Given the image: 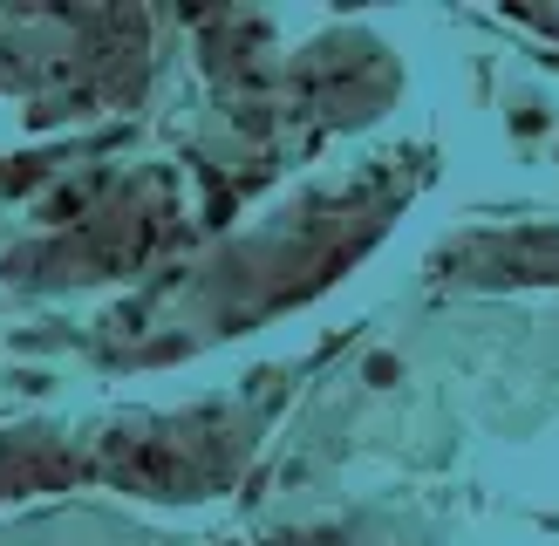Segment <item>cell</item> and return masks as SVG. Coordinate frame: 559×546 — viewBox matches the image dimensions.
<instances>
[{
    "label": "cell",
    "mask_w": 559,
    "mask_h": 546,
    "mask_svg": "<svg viewBox=\"0 0 559 546\" xmlns=\"http://www.w3.org/2000/svg\"><path fill=\"white\" fill-rule=\"evenodd\" d=\"M362 383H369V390H396V383H403V362H396V355H369V362H362Z\"/></svg>",
    "instance_id": "1"
}]
</instances>
